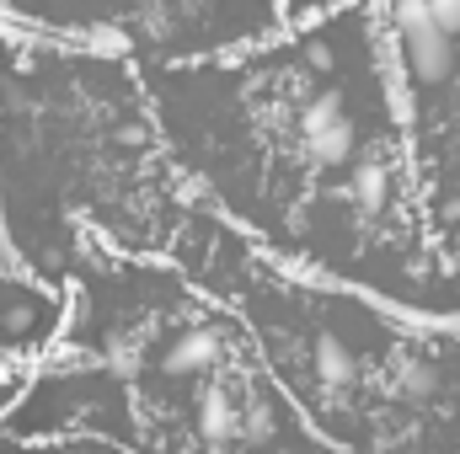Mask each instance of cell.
Instances as JSON below:
<instances>
[{
    "mask_svg": "<svg viewBox=\"0 0 460 454\" xmlns=\"http://www.w3.org/2000/svg\"><path fill=\"white\" fill-rule=\"evenodd\" d=\"M220 353H226V332H220V327H188L182 337L166 347L161 369H166L172 380H188V374H209V369L220 363Z\"/></svg>",
    "mask_w": 460,
    "mask_h": 454,
    "instance_id": "cell-3",
    "label": "cell"
},
{
    "mask_svg": "<svg viewBox=\"0 0 460 454\" xmlns=\"http://www.w3.org/2000/svg\"><path fill=\"white\" fill-rule=\"evenodd\" d=\"M391 390L402 401H434L439 396V363L434 358H402L391 369Z\"/></svg>",
    "mask_w": 460,
    "mask_h": 454,
    "instance_id": "cell-6",
    "label": "cell"
},
{
    "mask_svg": "<svg viewBox=\"0 0 460 454\" xmlns=\"http://www.w3.org/2000/svg\"><path fill=\"white\" fill-rule=\"evenodd\" d=\"M343 97L338 92H322V97H311L305 102V113H300V139H316V134H327L332 123H343Z\"/></svg>",
    "mask_w": 460,
    "mask_h": 454,
    "instance_id": "cell-9",
    "label": "cell"
},
{
    "mask_svg": "<svg viewBox=\"0 0 460 454\" xmlns=\"http://www.w3.org/2000/svg\"><path fill=\"white\" fill-rule=\"evenodd\" d=\"M22 385H27V374H0V417L16 406V396H22Z\"/></svg>",
    "mask_w": 460,
    "mask_h": 454,
    "instance_id": "cell-12",
    "label": "cell"
},
{
    "mask_svg": "<svg viewBox=\"0 0 460 454\" xmlns=\"http://www.w3.org/2000/svg\"><path fill=\"white\" fill-rule=\"evenodd\" d=\"M391 22H396V43H402V65L418 86H445L456 75V38L434 27L429 0H391Z\"/></svg>",
    "mask_w": 460,
    "mask_h": 454,
    "instance_id": "cell-2",
    "label": "cell"
},
{
    "mask_svg": "<svg viewBox=\"0 0 460 454\" xmlns=\"http://www.w3.org/2000/svg\"><path fill=\"white\" fill-rule=\"evenodd\" d=\"M54 342H59V300L16 273L0 235V374H27V363L32 358L43 363Z\"/></svg>",
    "mask_w": 460,
    "mask_h": 454,
    "instance_id": "cell-1",
    "label": "cell"
},
{
    "mask_svg": "<svg viewBox=\"0 0 460 454\" xmlns=\"http://www.w3.org/2000/svg\"><path fill=\"white\" fill-rule=\"evenodd\" d=\"M199 433H204L209 444H230V439H241V406L230 401L226 385H209V390L199 396Z\"/></svg>",
    "mask_w": 460,
    "mask_h": 454,
    "instance_id": "cell-4",
    "label": "cell"
},
{
    "mask_svg": "<svg viewBox=\"0 0 460 454\" xmlns=\"http://www.w3.org/2000/svg\"><path fill=\"white\" fill-rule=\"evenodd\" d=\"M348 193L358 198V209H364V214H375V209H380V204L391 198V171L380 166V155H364V161H353Z\"/></svg>",
    "mask_w": 460,
    "mask_h": 454,
    "instance_id": "cell-7",
    "label": "cell"
},
{
    "mask_svg": "<svg viewBox=\"0 0 460 454\" xmlns=\"http://www.w3.org/2000/svg\"><path fill=\"white\" fill-rule=\"evenodd\" d=\"M241 439H273V406H252V412H241Z\"/></svg>",
    "mask_w": 460,
    "mask_h": 454,
    "instance_id": "cell-10",
    "label": "cell"
},
{
    "mask_svg": "<svg viewBox=\"0 0 460 454\" xmlns=\"http://www.w3.org/2000/svg\"><path fill=\"white\" fill-rule=\"evenodd\" d=\"M353 144H358L353 118L332 123V128H327V134H316V139H305V150H311L316 161H327V166H348V161H353Z\"/></svg>",
    "mask_w": 460,
    "mask_h": 454,
    "instance_id": "cell-8",
    "label": "cell"
},
{
    "mask_svg": "<svg viewBox=\"0 0 460 454\" xmlns=\"http://www.w3.org/2000/svg\"><path fill=\"white\" fill-rule=\"evenodd\" d=\"M311 358H316V374H322L327 390H353V385H358V358H353V347L338 342L332 332H322V337L311 342Z\"/></svg>",
    "mask_w": 460,
    "mask_h": 454,
    "instance_id": "cell-5",
    "label": "cell"
},
{
    "mask_svg": "<svg viewBox=\"0 0 460 454\" xmlns=\"http://www.w3.org/2000/svg\"><path fill=\"white\" fill-rule=\"evenodd\" d=\"M429 16H434V27H439V32L460 38V0H429Z\"/></svg>",
    "mask_w": 460,
    "mask_h": 454,
    "instance_id": "cell-11",
    "label": "cell"
}]
</instances>
